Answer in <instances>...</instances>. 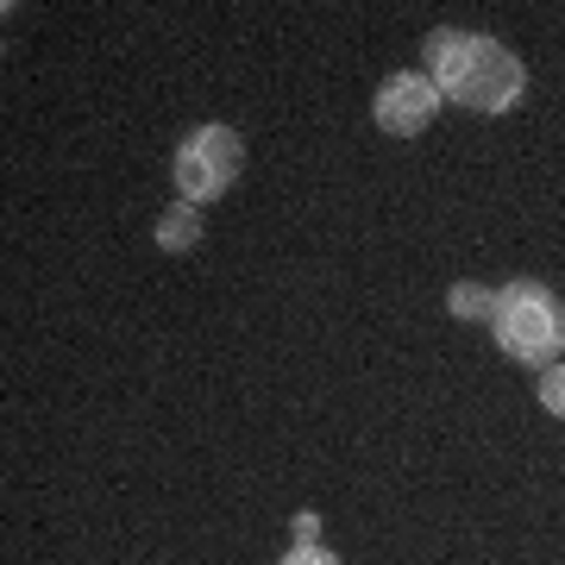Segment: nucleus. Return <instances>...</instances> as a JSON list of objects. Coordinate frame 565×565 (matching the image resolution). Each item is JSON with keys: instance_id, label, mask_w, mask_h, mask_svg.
Masks as SVG:
<instances>
[{"instance_id": "1", "label": "nucleus", "mask_w": 565, "mask_h": 565, "mask_svg": "<svg viewBox=\"0 0 565 565\" xmlns=\"http://www.w3.org/2000/svg\"><path fill=\"white\" fill-rule=\"evenodd\" d=\"M427 76L440 88V102L465 107V114H515V102L527 95V63L509 51L503 39L490 32H459V25H440L427 39Z\"/></svg>"}, {"instance_id": "2", "label": "nucleus", "mask_w": 565, "mask_h": 565, "mask_svg": "<svg viewBox=\"0 0 565 565\" xmlns=\"http://www.w3.org/2000/svg\"><path fill=\"white\" fill-rule=\"evenodd\" d=\"M490 333L503 345V359L515 364H559L565 359V302L534 277H515L497 289V315H490Z\"/></svg>"}, {"instance_id": "3", "label": "nucleus", "mask_w": 565, "mask_h": 565, "mask_svg": "<svg viewBox=\"0 0 565 565\" xmlns=\"http://www.w3.org/2000/svg\"><path fill=\"white\" fill-rule=\"evenodd\" d=\"M245 170V139L233 126H189L177 145V158H170V177H177V202H221L226 189L239 182Z\"/></svg>"}, {"instance_id": "4", "label": "nucleus", "mask_w": 565, "mask_h": 565, "mask_svg": "<svg viewBox=\"0 0 565 565\" xmlns=\"http://www.w3.org/2000/svg\"><path fill=\"white\" fill-rule=\"evenodd\" d=\"M371 120L384 126L390 139H422L427 126L440 120V88L427 70H396V76L377 82L371 95Z\"/></svg>"}, {"instance_id": "5", "label": "nucleus", "mask_w": 565, "mask_h": 565, "mask_svg": "<svg viewBox=\"0 0 565 565\" xmlns=\"http://www.w3.org/2000/svg\"><path fill=\"white\" fill-rule=\"evenodd\" d=\"M195 245H202V207L170 202L158 214V252H195Z\"/></svg>"}, {"instance_id": "6", "label": "nucleus", "mask_w": 565, "mask_h": 565, "mask_svg": "<svg viewBox=\"0 0 565 565\" xmlns=\"http://www.w3.org/2000/svg\"><path fill=\"white\" fill-rule=\"evenodd\" d=\"M446 308H452V321H484L497 315V289H484V282H452V296H446Z\"/></svg>"}, {"instance_id": "7", "label": "nucleus", "mask_w": 565, "mask_h": 565, "mask_svg": "<svg viewBox=\"0 0 565 565\" xmlns=\"http://www.w3.org/2000/svg\"><path fill=\"white\" fill-rule=\"evenodd\" d=\"M534 390H541V408H546V415H559V422H565V359H559V364H546Z\"/></svg>"}, {"instance_id": "8", "label": "nucleus", "mask_w": 565, "mask_h": 565, "mask_svg": "<svg viewBox=\"0 0 565 565\" xmlns=\"http://www.w3.org/2000/svg\"><path fill=\"white\" fill-rule=\"evenodd\" d=\"M289 546H321V515H315V509H296V522H289Z\"/></svg>"}, {"instance_id": "9", "label": "nucleus", "mask_w": 565, "mask_h": 565, "mask_svg": "<svg viewBox=\"0 0 565 565\" xmlns=\"http://www.w3.org/2000/svg\"><path fill=\"white\" fill-rule=\"evenodd\" d=\"M282 565H340V553H327V546H289Z\"/></svg>"}]
</instances>
